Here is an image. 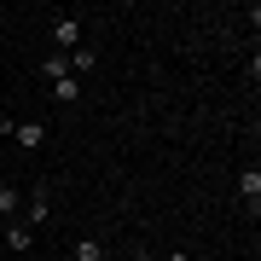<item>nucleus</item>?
Here are the masks:
<instances>
[{"instance_id":"f257e3e1","label":"nucleus","mask_w":261,"mask_h":261,"mask_svg":"<svg viewBox=\"0 0 261 261\" xmlns=\"http://www.w3.org/2000/svg\"><path fill=\"white\" fill-rule=\"evenodd\" d=\"M82 47V12H58L53 18V53H75Z\"/></svg>"},{"instance_id":"f03ea898","label":"nucleus","mask_w":261,"mask_h":261,"mask_svg":"<svg viewBox=\"0 0 261 261\" xmlns=\"http://www.w3.org/2000/svg\"><path fill=\"white\" fill-rule=\"evenodd\" d=\"M18 221L29 226V232H41V226L53 221V192H47V186H35V192L23 197V215H18Z\"/></svg>"},{"instance_id":"7ed1b4c3","label":"nucleus","mask_w":261,"mask_h":261,"mask_svg":"<svg viewBox=\"0 0 261 261\" xmlns=\"http://www.w3.org/2000/svg\"><path fill=\"white\" fill-rule=\"evenodd\" d=\"M12 140H18L23 151H41V145H47V122H41V116H12Z\"/></svg>"},{"instance_id":"20e7f679","label":"nucleus","mask_w":261,"mask_h":261,"mask_svg":"<svg viewBox=\"0 0 261 261\" xmlns=\"http://www.w3.org/2000/svg\"><path fill=\"white\" fill-rule=\"evenodd\" d=\"M238 197H244V209H250V221H255V215H261V168L255 163L238 174Z\"/></svg>"},{"instance_id":"39448f33","label":"nucleus","mask_w":261,"mask_h":261,"mask_svg":"<svg viewBox=\"0 0 261 261\" xmlns=\"http://www.w3.org/2000/svg\"><path fill=\"white\" fill-rule=\"evenodd\" d=\"M0 250H18V255H29V250H35V232H29L23 221H6V226H0Z\"/></svg>"},{"instance_id":"423d86ee","label":"nucleus","mask_w":261,"mask_h":261,"mask_svg":"<svg viewBox=\"0 0 261 261\" xmlns=\"http://www.w3.org/2000/svg\"><path fill=\"white\" fill-rule=\"evenodd\" d=\"M35 70L47 75V87H53V82H64V75H70V53H47V58H41Z\"/></svg>"},{"instance_id":"0eeeda50","label":"nucleus","mask_w":261,"mask_h":261,"mask_svg":"<svg viewBox=\"0 0 261 261\" xmlns=\"http://www.w3.org/2000/svg\"><path fill=\"white\" fill-rule=\"evenodd\" d=\"M70 261H105V244H99L93 232H82V238L70 244Z\"/></svg>"},{"instance_id":"6e6552de","label":"nucleus","mask_w":261,"mask_h":261,"mask_svg":"<svg viewBox=\"0 0 261 261\" xmlns=\"http://www.w3.org/2000/svg\"><path fill=\"white\" fill-rule=\"evenodd\" d=\"M23 215V197H18V186L12 180H0V221H18Z\"/></svg>"},{"instance_id":"1a4fd4ad","label":"nucleus","mask_w":261,"mask_h":261,"mask_svg":"<svg viewBox=\"0 0 261 261\" xmlns=\"http://www.w3.org/2000/svg\"><path fill=\"white\" fill-rule=\"evenodd\" d=\"M93 64H99V53H93V47H87V41H82V47L70 53V75H75V82H82V75L93 70Z\"/></svg>"},{"instance_id":"9d476101","label":"nucleus","mask_w":261,"mask_h":261,"mask_svg":"<svg viewBox=\"0 0 261 261\" xmlns=\"http://www.w3.org/2000/svg\"><path fill=\"white\" fill-rule=\"evenodd\" d=\"M53 105H82V82H75V75L53 82Z\"/></svg>"},{"instance_id":"9b49d317","label":"nucleus","mask_w":261,"mask_h":261,"mask_svg":"<svg viewBox=\"0 0 261 261\" xmlns=\"http://www.w3.org/2000/svg\"><path fill=\"white\" fill-rule=\"evenodd\" d=\"M163 261H192V255H186V250H168V255H163Z\"/></svg>"},{"instance_id":"f8f14e48","label":"nucleus","mask_w":261,"mask_h":261,"mask_svg":"<svg viewBox=\"0 0 261 261\" xmlns=\"http://www.w3.org/2000/svg\"><path fill=\"white\" fill-rule=\"evenodd\" d=\"M134 261H151V250H134Z\"/></svg>"}]
</instances>
